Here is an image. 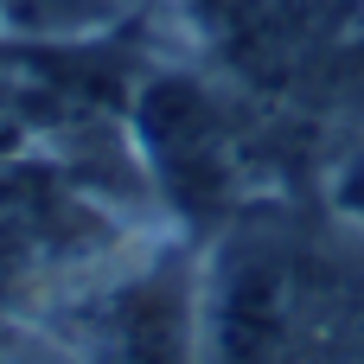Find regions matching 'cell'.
Segmentation results:
<instances>
[{
	"label": "cell",
	"instance_id": "5",
	"mask_svg": "<svg viewBox=\"0 0 364 364\" xmlns=\"http://www.w3.org/2000/svg\"><path fill=\"white\" fill-rule=\"evenodd\" d=\"M6 352H13V326H6V314H0V364H6Z\"/></svg>",
	"mask_w": 364,
	"mask_h": 364
},
{
	"label": "cell",
	"instance_id": "4",
	"mask_svg": "<svg viewBox=\"0 0 364 364\" xmlns=\"http://www.w3.org/2000/svg\"><path fill=\"white\" fill-rule=\"evenodd\" d=\"M339 205H346V211L364 224V154L346 166V173H339Z\"/></svg>",
	"mask_w": 364,
	"mask_h": 364
},
{
	"label": "cell",
	"instance_id": "2",
	"mask_svg": "<svg viewBox=\"0 0 364 364\" xmlns=\"http://www.w3.org/2000/svg\"><path fill=\"white\" fill-rule=\"evenodd\" d=\"M198 282L179 256L147 262L134 275L102 282L77 307V358L83 364H198Z\"/></svg>",
	"mask_w": 364,
	"mask_h": 364
},
{
	"label": "cell",
	"instance_id": "1",
	"mask_svg": "<svg viewBox=\"0 0 364 364\" xmlns=\"http://www.w3.org/2000/svg\"><path fill=\"white\" fill-rule=\"evenodd\" d=\"M307 314V269L275 237L218 256L198 307V364H288Z\"/></svg>",
	"mask_w": 364,
	"mask_h": 364
},
{
	"label": "cell",
	"instance_id": "3",
	"mask_svg": "<svg viewBox=\"0 0 364 364\" xmlns=\"http://www.w3.org/2000/svg\"><path fill=\"white\" fill-rule=\"evenodd\" d=\"M134 122H141L147 166L179 211L205 218L230 198V128L192 77H154L141 90Z\"/></svg>",
	"mask_w": 364,
	"mask_h": 364
}]
</instances>
